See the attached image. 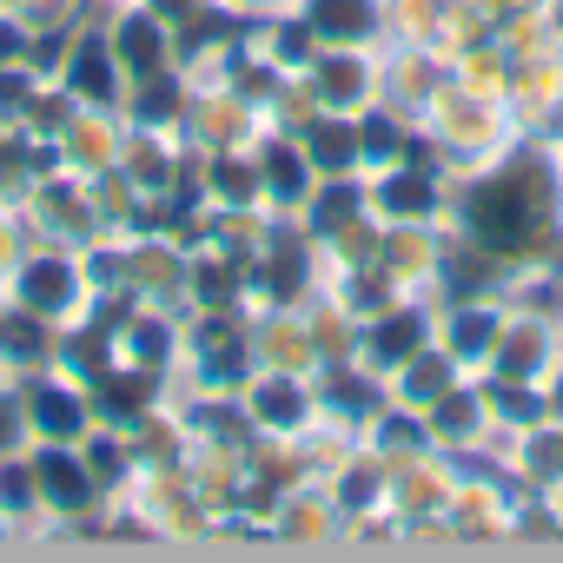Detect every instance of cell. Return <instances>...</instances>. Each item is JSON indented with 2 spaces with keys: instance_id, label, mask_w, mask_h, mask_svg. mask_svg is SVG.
<instances>
[]
</instances>
